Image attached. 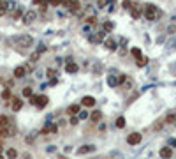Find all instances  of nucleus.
Instances as JSON below:
<instances>
[{
    "instance_id": "dca6fc26",
    "label": "nucleus",
    "mask_w": 176,
    "mask_h": 159,
    "mask_svg": "<svg viewBox=\"0 0 176 159\" xmlns=\"http://www.w3.org/2000/svg\"><path fill=\"white\" fill-rule=\"evenodd\" d=\"M164 122H165V124H174V122H176V111L167 113V117L164 119Z\"/></svg>"
},
{
    "instance_id": "e433bc0d",
    "label": "nucleus",
    "mask_w": 176,
    "mask_h": 159,
    "mask_svg": "<svg viewBox=\"0 0 176 159\" xmlns=\"http://www.w3.org/2000/svg\"><path fill=\"white\" fill-rule=\"evenodd\" d=\"M49 5H62V0H49Z\"/></svg>"
},
{
    "instance_id": "58836bf2",
    "label": "nucleus",
    "mask_w": 176,
    "mask_h": 159,
    "mask_svg": "<svg viewBox=\"0 0 176 159\" xmlns=\"http://www.w3.org/2000/svg\"><path fill=\"white\" fill-rule=\"evenodd\" d=\"M39 9H41V13H46V11H48V4H41Z\"/></svg>"
},
{
    "instance_id": "c9c22d12",
    "label": "nucleus",
    "mask_w": 176,
    "mask_h": 159,
    "mask_svg": "<svg viewBox=\"0 0 176 159\" xmlns=\"http://www.w3.org/2000/svg\"><path fill=\"white\" fill-rule=\"evenodd\" d=\"M48 131H51L53 134H56V133H58V125H55V124H53V125H49V127H48Z\"/></svg>"
},
{
    "instance_id": "f03ea898",
    "label": "nucleus",
    "mask_w": 176,
    "mask_h": 159,
    "mask_svg": "<svg viewBox=\"0 0 176 159\" xmlns=\"http://www.w3.org/2000/svg\"><path fill=\"white\" fill-rule=\"evenodd\" d=\"M144 16H146L148 21H153V19H157L160 16V11L155 7L153 4H146V9H144Z\"/></svg>"
},
{
    "instance_id": "c85d7f7f",
    "label": "nucleus",
    "mask_w": 176,
    "mask_h": 159,
    "mask_svg": "<svg viewBox=\"0 0 176 159\" xmlns=\"http://www.w3.org/2000/svg\"><path fill=\"white\" fill-rule=\"evenodd\" d=\"M132 55L136 57V58H139V57H143V53H141L139 48H132Z\"/></svg>"
},
{
    "instance_id": "2eb2a0df",
    "label": "nucleus",
    "mask_w": 176,
    "mask_h": 159,
    "mask_svg": "<svg viewBox=\"0 0 176 159\" xmlns=\"http://www.w3.org/2000/svg\"><path fill=\"white\" fill-rule=\"evenodd\" d=\"M11 125V119L7 115H0V127H9Z\"/></svg>"
},
{
    "instance_id": "4468645a",
    "label": "nucleus",
    "mask_w": 176,
    "mask_h": 159,
    "mask_svg": "<svg viewBox=\"0 0 176 159\" xmlns=\"http://www.w3.org/2000/svg\"><path fill=\"white\" fill-rule=\"evenodd\" d=\"M90 119H92V122H100L102 120V113L99 111V110H95V111H92V115H90Z\"/></svg>"
},
{
    "instance_id": "a878e982",
    "label": "nucleus",
    "mask_w": 176,
    "mask_h": 159,
    "mask_svg": "<svg viewBox=\"0 0 176 159\" xmlns=\"http://www.w3.org/2000/svg\"><path fill=\"white\" fill-rule=\"evenodd\" d=\"M113 28H115V25H113L111 21H106V23H104V32H111Z\"/></svg>"
},
{
    "instance_id": "423d86ee",
    "label": "nucleus",
    "mask_w": 176,
    "mask_h": 159,
    "mask_svg": "<svg viewBox=\"0 0 176 159\" xmlns=\"http://www.w3.org/2000/svg\"><path fill=\"white\" fill-rule=\"evenodd\" d=\"M11 108H13V111H19L23 108V101L19 97H11Z\"/></svg>"
},
{
    "instance_id": "20e7f679",
    "label": "nucleus",
    "mask_w": 176,
    "mask_h": 159,
    "mask_svg": "<svg viewBox=\"0 0 176 159\" xmlns=\"http://www.w3.org/2000/svg\"><path fill=\"white\" fill-rule=\"evenodd\" d=\"M141 140H143V134L141 133H130L129 136H127V143L129 145H137V143H141Z\"/></svg>"
},
{
    "instance_id": "c03bdc74",
    "label": "nucleus",
    "mask_w": 176,
    "mask_h": 159,
    "mask_svg": "<svg viewBox=\"0 0 176 159\" xmlns=\"http://www.w3.org/2000/svg\"><path fill=\"white\" fill-rule=\"evenodd\" d=\"M2 147H4V145H2V142H0V152H2Z\"/></svg>"
},
{
    "instance_id": "bb28decb",
    "label": "nucleus",
    "mask_w": 176,
    "mask_h": 159,
    "mask_svg": "<svg viewBox=\"0 0 176 159\" xmlns=\"http://www.w3.org/2000/svg\"><path fill=\"white\" fill-rule=\"evenodd\" d=\"M164 124H165V122H164V119H162V120H159L157 124H155V125H153V129H155V131H160V129H162V127H164Z\"/></svg>"
},
{
    "instance_id": "4c0bfd02",
    "label": "nucleus",
    "mask_w": 176,
    "mask_h": 159,
    "mask_svg": "<svg viewBox=\"0 0 176 159\" xmlns=\"http://www.w3.org/2000/svg\"><path fill=\"white\" fill-rule=\"evenodd\" d=\"M13 85H14V80H7L5 81V89H11Z\"/></svg>"
},
{
    "instance_id": "2f4dec72",
    "label": "nucleus",
    "mask_w": 176,
    "mask_h": 159,
    "mask_svg": "<svg viewBox=\"0 0 176 159\" xmlns=\"http://www.w3.org/2000/svg\"><path fill=\"white\" fill-rule=\"evenodd\" d=\"M108 85H111V87H115V85H118V78H108Z\"/></svg>"
},
{
    "instance_id": "a18cd8bd",
    "label": "nucleus",
    "mask_w": 176,
    "mask_h": 159,
    "mask_svg": "<svg viewBox=\"0 0 176 159\" xmlns=\"http://www.w3.org/2000/svg\"><path fill=\"white\" fill-rule=\"evenodd\" d=\"M0 159H4V156H2V154H0Z\"/></svg>"
},
{
    "instance_id": "f3484780",
    "label": "nucleus",
    "mask_w": 176,
    "mask_h": 159,
    "mask_svg": "<svg viewBox=\"0 0 176 159\" xmlns=\"http://www.w3.org/2000/svg\"><path fill=\"white\" fill-rule=\"evenodd\" d=\"M94 150H95L94 145H85V147H81L78 152H79V154H88V152H94Z\"/></svg>"
},
{
    "instance_id": "ddd939ff",
    "label": "nucleus",
    "mask_w": 176,
    "mask_h": 159,
    "mask_svg": "<svg viewBox=\"0 0 176 159\" xmlns=\"http://www.w3.org/2000/svg\"><path fill=\"white\" fill-rule=\"evenodd\" d=\"M79 110H81V108H79V104H70L69 108H67V115H69V117H70V115H78V113H79Z\"/></svg>"
},
{
    "instance_id": "1a4fd4ad",
    "label": "nucleus",
    "mask_w": 176,
    "mask_h": 159,
    "mask_svg": "<svg viewBox=\"0 0 176 159\" xmlns=\"http://www.w3.org/2000/svg\"><path fill=\"white\" fill-rule=\"evenodd\" d=\"M159 154H160V157H162V159H169V157L173 156V150H171L169 147H162Z\"/></svg>"
},
{
    "instance_id": "393cba45",
    "label": "nucleus",
    "mask_w": 176,
    "mask_h": 159,
    "mask_svg": "<svg viewBox=\"0 0 176 159\" xmlns=\"http://www.w3.org/2000/svg\"><path fill=\"white\" fill-rule=\"evenodd\" d=\"M46 76H48V78H55V76H58V72H56L55 69H48V71H46Z\"/></svg>"
},
{
    "instance_id": "37998d69",
    "label": "nucleus",
    "mask_w": 176,
    "mask_h": 159,
    "mask_svg": "<svg viewBox=\"0 0 176 159\" xmlns=\"http://www.w3.org/2000/svg\"><path fill=\"white\" fill-rule=\"evenodd\" d=\"M169 143H171V145H174V147H176V140H171V142H169Z\"/></svg>"
},
{
    "instance_id": "6ab92c4d",
    "label": "nucleus",
    "mask_w": 176,
    "mask_h": 159,
    "mask_svg": "<svg viewBox=\"0 0 176 159\" xmlns=\"http://www.w3.org/2000/svg\"><path fill=\"white\" fill-rule=\"evenodd\" d=\"M146 64H148V58H146V57H139L137 62H136V66H137V67H144Z\"/></svg>"
},
{
    "instance_id": "0eeeda50",
    "label": "nucleus",
    "mask_w": 176,
    "mask_h": 159,
    "mask_svg": "<svg viewBox=\"0 0 176 159\" xmlns=\"http://www.w3.org/2000/svg\"><path fill=\"white\" fill-rule=\"evenodd\" d=\"M81 104L86 106V108H94V106H95V97H92V95H85V97L81 99Z\"/></svg>"
},
{
    "instance_id": "ea45409f",
    "label": "nucleus",
    "mask_w": 176,
    "mask_h": 159,
    "mask_svg": "<svg viewBox=\"0 0 176 159\" xmlns=\"http://www.w3.org/2000/svg\"><path fill=\"white\" fill-rule=\"evenodd\" d=\"M46 50H48V48H46L44 44H39V48H37V51H39V53H44Z\"/></svg>"
},
{
    "instance_id": "f257e3e1",
    "label": "nucleus",
    "mask_w": 176,
    "mask_h": 159,
    "mask_svg": "<svg viewBox=\"0 0 176 159\" xmlns=\"http://www.w3.org/2000/svg\"><path fill=\"white\" fill-rule=\"evenodd\" d=\"M30 103H32L34 106H37L39 110H43V108L48 106L49 99H48V95H44V94H41V95H30Z\"/></svg>"
},
{
    "instance_id": "b1692460",
    "label": "nucleus",
    "mask_w": 176,
    "mask_h": 159,
    "mask_svg": "<svg viewBox=\"0 0 176 159\" xmlns=\"http://www.w3.org/2000/svg\"><path fill=\"white\" fill-rule=\"evenodd\" d=\"M11 97H13V94H11V89H5V90L2 92V99H5V101H7V99H11Z\"/></svg>"
},
{
    "instance_id": "f8f14e48",
    "label": "nucleus",
    "mask_w": 176,
    "mask_h": 159,
    "mask_svg": "<svg viewBox=\"0 0 176 159\" xmlns=\"http://www.w3.org/2000/svg\"><path fill=\"white\" fill-rule=\"evenodd\" d=\"M104 46H106L108 50H113V51H115V50L118 48V46H116V42L113 41V37H108V39L104 41Z\"/></svg>"
},
{
    "instance_id": "7c9ffc66",
    "label": "nucleus",
    "mask_w": 176,
    "mask_h": 159,
    "mask_svg": "<svg viewBox=\"0 0 176 159\" xmlns=\"http://www.w3.org/2000/svg\"><path fill=\"white\" fill-rule=\"evenodd\" d=\"M30 95H32V89L25 87V89H23V97H30Z\"/></svg>"
},
{
    "instance_id": "cd10ccee",
    "label": "nucleus",
    "mask_w": 176,
    "mask_h": 159,
    "mask_svg": "<svg viewBox=\"0 0 176 159\" xmlns=\"http://www.w3.org/2000/svg\"><path fill=\"white\" fill-rule=\"evenodd\" d=\"M39 58H41V53L39 51H34L32 55H30V60H32V62H37Z\"/></svg>"
},
{
    "instance_id": "79ce46f5",
    "label": "nucleus",
    "mask_w": 176,
    "mask_h": 159,
    "mask_svg": "<svg viewBox=\"0 0 176 159\" xmlns=\"http://www.w3.org/2000/svg\"><path fill=\"white\" fill-rule=\"evenodd\" d=\"M78 120H79V119H76V117H72V115H70V124H72V125H76V124H78Z\"/></svg>"
},
{
    "instance_id": "4be33fe9",
    "label": "nucleus",
    "mask_w": 176,
    "mask_h": 159,
    "mask_svg": "<svg viewBox=\"0 0 176 159\" xmlns=\"http://www.w3.org/2000/svg\"><path fill=\"white\" fill-rule=\"evenodd\" d=\"M21 14H23V9L19 7V5H16V13H13L11 16H13V19H18V18L21 16Z\"/></svg>"
},
{
    "instance_id": "39448f33",
    "label": "nucleus",
    "mask_w": 176,
    "mask_h": 159,
    "mask_svg": "<svg viewBox=\"0 0 176 159\" xmlns=\"http://www.w3.org/2000/svg\"><path fill=\"white\" fill-rule=\"evenodd\" d=\"M35 18H37L35 11H27V13L23 14V23H25V25H30V23H34V21H35Z\"/></svg>"
},
{
    "instance_id": "6e6552de",
    "label": "nucleus",
    "mask_w": 176,
    "mask_h": 159,
    "mask_svg": "<svg viewBox=\"0 0 176 159\" xmlns=\"http://www.w3.org/2000/svg\"><path fill=\"white\" fill-rule=\"evenodd\" d=\"M14 78H18V80H21V78H25L27 76V69L23 67V66H18L16 69H14Z\"/></svg>"
},
{
    "instance_id": "72a5a7b5",
    "label": "nucleus",
    "mask_w": 176,
    "mask_h": 159,
    "mask_svg": "<svg viewBox=\"0 0 176 159\" xmlns=\"http://www.w3.org/2000/svg\"><path fill=\"white\" fill-rule=\"evenodd\" d=\"M78 119H81V120L88 119V113H86V111H81V110H79V113H78Z\"/></svg>"
},
{
    "instance_id": "412c9836",
    "label": "nucleus",
    "mask_w": 176,
    "mask_h": 159,
    "mask_svg": "<svg viewBox=\"0 0 176 159\" xmlns=\"http://www.w3.org/2000/svg\"><path fill=\"white\" fill-rule=\"evenodd\" d=\"M7 157L9 159H16L18 157V150H16V148H9V150H7Z\"/></svg>"
},
{
    "instance_id": "c756f323",
    "label": "nucleus",
    "mask_w": 176,
    "mask_h": 159,
    "mask_svg": "<svg viewBox=\"0 0 176 159\" xmlns=\"http://www.w3.org/2000/svg\"><path fill=\"white\" fill-rule=\"evenodd\" d=\"M122 7H123V9H130V7H132V0H123Z\"/></svg>"
},
{
    "instance_id": "a211bd4d",
    "label": "nucleus",
    "mask_w": 176,
    "mask_h": 159,
    "mask_svg": "<svg viewBox=\"0 0 176 159\" xmlns=\"http://www.w3.org/2000/svg\"><path fill=\"white\" fill-rule=\"evenodd\" d=\"M65 71H67V72H76V71H78V66H76L74 62H67Z\"/></svg>"
},
{
    "instance_id": "f704fd0d",
    "label": "nucleus",
    "mask_w": 176,
    "mask_h": 159,
    "mask_svg": "<svg viewBox=\"0 0 176 159\" xmlns=\"http://www.w3.org/2000/svg\"><path fill=\"white\" fill-rule=\"evenodd\" d=\"M85 19L88 21L90 25H95V23H97V18H95V16H88V18H85Z\"/></svg>"
},
{
    "instance_id": "9b49d317",
    "label": "nucleus",
    "mask_w": 176,
    "mask_h": 159,
    "mask_svg": "<svg viewBox=\"0 0 176 159\" xmlns=\"http://www.w3.org/2000/svg\"><path fill=\"white\" fill-rule=\"evenodd\" d=\"M130 11H132V18H134V19H137V18L141 16V13H143V11H141V7H139L137 4H132Z\"/></svg>"
},
{
    "instance_id": "9d476101",
    "label": "nucleus",
    "mask_w": 176,
    "mask_h": 159,
    "mask_svg": "<svg viewBox=\"0 0 176 159\" xmlns=\"http://www.w3.org/2000/svg\"><path fill=\"white\" fill-rule=\"evenodd\" d=\"M69 9H70V13H79V9H81V4H79V0H70V4H69Z\"/></svg>"
},
{
    "instance_id": "473e14b6",
    "label": "nucleus",
    "mask_w": 176,
    "mask_h": 159,
    "mask_svg": "<svg viewBox=\"0 0 176 159\" xmlns=\"http://www.w3.org/2000/svg\"><path fill=\"white\" fill-rule=\"evenodd\" d=\"M108 2H109V0H97V7H99V9L106 7V5H108Z\"/></svg>"
},
{
    "instance_id": "5701e85b",
    "label": "nucleus",
    "mask_w": 176,
    "mask_h": 159,
    "mask_svg": "<svg viewBox=\"0 0 176 159\" xmlns=\"http://www.w3.org/2000/svg\"><path fill=\"white\" fill-rule=\"evenodd\" d=\"M116 127L118 129H123V127H125V119H123V117H118L116 119Z\"/></svg>"
},
{
    "instance_id": "7ed1b4c3",
    "label": "nucleus",
    "mask_w": 176,
    "mask_h": 159,
    "mask_svg": "<svg viewBox=\"0 0 176 159\" xmlns=\"http://www.w3.org/2000/svg\"><path fill=\"white\" fill-rule=\"evenodd\" d=\"M16 44H18V48H30L34 44V39L30 36H21L16 39Z\"/></svg>"
},
{
    "instance_id": "a19ab883",
    "label": "nucleus",
    "mask_w": 176,
    "mask_h": 159,
    "mask_svg": "<svg viewBox=\"0 0 176 159\" xmlns=\"http://www.w3.org/2000/svg\"><path fill=\"white\" fill-rule=\"evenodd\" d=\"M35 5H41V4H48V0H34Z\"/></svg>"
},
{
    "instance_id": "aec40b11",
    "label": "nucleus",
    "mask_w": 176,
    "mask_h": 159,
    "mask_svg": "<svg viewBox=\"0 0 176 159\" xmlns=\"http://www.w3.org/2000/svg\"><path fill=\"white\" fill-rule=\"evenodd\" d=\"M7 13V2L5 0H0V16H4Z\"/></svg>"
},
{
    "instance_id": "49530a36",
    "label": "nucleus",
    "mask_w": 176,
    "mask_h": 159,
    "mask_svg": "<svg viewBox=\"0 0 176 159\" xmlns=\"http://www.w3.org/2000/svg\"><path fill=\"white\" fill-rule=\"evenodd\" d=\"M48 2H49V0H48Z\"/></svg>"
}]
</instances>
